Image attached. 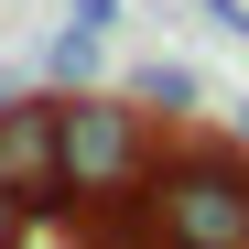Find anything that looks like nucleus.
I'll return each mask as SVG.
<instances>
[{
	"label": "nucleus",
	"mask_w": 249,
	"mask_h": 249,
	"mask_svg": "<svg viewBox=\"0 0 249 249\" xmlns=\"http://www.w3.org/2000/svg\"><path fill=\"white\" fill-rule=\"evenodd\" d=\"M141 206H152L162 249H249V162L217 152V141L162 152L152 184H141Z\"/></svg>",
	"instance_id": "obj_2"
},
{
	"label": "nucleus",
	"mask_w": 249,
	"mask_h": 249,
	"mask_svg": "<svg viewBox=\"0 0 249 249\" xmlns=\"http://www.w3.org/2000/svg\"><path fill=\"white\" fill-rule=\"evenodd\" d=\"M22 228H33V206H22L11 184H0V249H22Z\"/></svg>",
	"instance_id": "obj_6"
},
{
	"label": "nucleus",
	"mask_w": 249,
	"mask_h": 249,
	"mask_svg": "<svg viewBox=\"0 0 249 249\" xmlns=\"http://www.w3.org/2000/svg\"><path fill=\"white\" fill-rule=\"evenodd\" d=\"M98 54H108V33H87V22H65V33H54V54H44V65L65 76V87H87V76H98Z\"/></svg>",
	"instance_id": "obj_5"
},
{
	"label": "nucleus",
	"mask_w": 249,
	"mask_h": 249,
	"mask_svg": "<svg viewBox=\"0 0 249 249\" xmlns=\"http://www.w3.org/2000/svg\"><path fill=\"white\" fill-rule=\"evenodd\" d=\"M65 22H87V33H108V22H119V0H65Z\"/></svg>",
	"instance_id": "obj_7"
},
{
	"label": "nucleus",
	"mask_w": 249,
	"mask_h": 249,
	"mask_svg": "<svg viewBox=\"0 0 249 249\" xmlns=\"http://www.w3.org/2000/svg\"><path fill=\"white\" fill-rule=\"evenodd\" d=\"M54 130H65V217L87 206H141L152 184V108L130 87H65L54 98Z\"/></svg>",
	"instance_id": "obj_1"
},
{
	"label": "nucleus",
	"mask_w": 249,
	"mask_h": 249,
	"mask_svg": "<svg viewBox=\"0 0 249 249\" xmlns=\"http://www.w3.org/2000/svg\"><path fill=\"white\" fill-rule=\"evenodd\" d=\"M238 141H249V108H238Z\"/></svg>",
	"instance_id": "obj_8"
},
{
	"label": "nucleus",
	"mask_w": 249,
	"mask_h": 249,
	"mask_svg": "<svg viewBox=\"0 0 249 249\" xmlns=\"http://www.w3.org/2000/svg\"><path fill=\"white\" fill-rule=\"evenodd\" d=\"M130 98H141V108H195V98H206V76H195L184 54H152V65L130 76Z\"/></svg>",
	"instance_id": "obj_4"
},
{
	"label": "nucleus",
	"mask_w": 249,
	"mask_h": 249,
	"mask_svg": "<svg viewBox=\"0 0 249 249\" xmlns=\"http://www.w3.org/2000/svg\"><path fill=\"white\" fill-rule=\"evenodd\" d=\"M0 184H11L33 217L65 206V130H54V98H0Z\"/></svg>",
	"instance_id": "obj_3"
}]
</instances>
